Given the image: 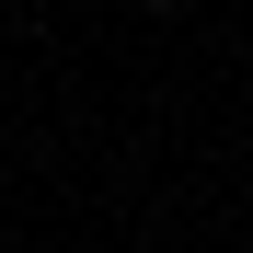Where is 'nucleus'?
Returning <instances> with one entry per match:
<instances>
[{
  "mask_svg": "<svg viewBox=\"0 0 253 253\" xmlns=\"http://www.w3.org/2000/svg\"><path fill=\"white\" fill-rule=\"evenodd\" d=\"M150 12H173V0H150Z\"/></svg>",
  "mask_w": 253,
  "mask_h": 253,
  "instance_id": "obj_1",
  "label": "nucleus"
}]
</instances>
